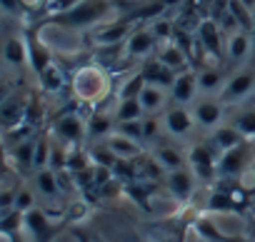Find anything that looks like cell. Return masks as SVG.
<instances>
[{"instance_id": "obj_1", "label": "cell", "mask_w": 255, "mask_h": 242, "mask_svg": "<svg viewBox=\"0 0 255 242\" xmlns=\"http://www.w3.org/2000/svg\"><path fill=\"white\" fill-rule=\"evenodd\" d=\"M113 85H110V75L103 65H83L75 70L73 75V95L85 102V105H100L108 95H110Z\"/></svg>"}, {"instance_id": "obj_2", "label": "cell", "mask_w": 255, "mask_h": 242, "mask_svg": "<svg viewBox=\"0 0 255 242\" xmlns=\"http://www.w3.org/2000/svg\"><path fill=\"white\" fill-rule=\"evenodd\" d=\"M108 13H110V0H80V3L75 8H70L68 13L50 15L45 23L68 25V28H88V25L100 23Z\"/></svg>"}, {"instance_id": "obj_3", "label": "cell", "mask_w": 255, "mask_h": 242, "mask_svg": "<svg viewBox=\"0 0 255 242\" xmlns=\"http://www.w3.org/2000/svg\"><path fill=\"white\" fill-rule=\"evenodd\" d=\"M253 158H255V145L250 140L240 143L238 148H233V150H228V153L220 155L218 177H240L253 165Z\"/></svg>"}, {"instance_id": "obj_4", "label": "cell", "mask_w": 255, "mask_h": 242, "mask_svg": "<svg viewBox=\"0 0 255 242\" xmlns=\"http://www.w3.org/2000/svg\"><path fill=\"white\" fill-rule=\"evenodd\" d=\"M218 162H220V153L213 145H193L188 150V167L203 182H210L218 177Z\"/></svg>"}, {"instance_id": "obj_5", "label": "cell", "mask_w": 255, "mask_h": 242, "mask_svg": "<svg viewBox=\"0 0 255 242\" xmlns=\"http://www.w3.org/2000/svg\"><path fill=\"white\" fill-rule=\"evenodd\" d=\"M253 90H255V70L245 68V70L233 73V75L225 80V85H223V90H220V100H223L225 105H233V102L245 100Z\"/></svg>"}, {"instance_id": "obj_6", "label": "cell", "mask_w": 255, "mask_h": 242, "mask_svg": "<svg viewBox=\"0 0 255 242\" xmlns=\"http://www.w3.org/2000/svg\"><path fill=\"white\" fill-rule=\"evenodd\" d=\"M133 20L125 18V20H113V23H103L95 28L93 33V43L98 48H118L120 43H125L133 33Z\"/></svg>"}, {"instance_id": "obj_7", "label": "cell", "mask_w": 255, "mask_h": 242, "mask_svg": "<svg viewBox=\"0 0 255 242\" xmlns=\"http://www.w3.org/2000/svg\"><path fill=\"white\" fill-rule=\"evenodd\" d=\"M195 117H193V110H188V105H173L165 110L163 115V128L173 135V138H188L195 128Z\"/></svg>"}, {"instance_id": "obj_8", "label": "cell", "mask_w": 255, "mask_h": 242, "mask_svg": "<svg viewBox=\"0 0 255 242\" xmlns=\"http://www.w3.org/2000/svg\"><path fill=\"white\" fill-rule=\"evenodd\" d=\"M53 135L58 140H63L65 145H73L75 148L88 135V125L83 123L75 112H65V115H60L55 123H53Z\"/></svg>"}, {"instance_id": "obj_9", "label": "cell", "mask_w": 255, "mask_h": 242, "mask_svg": "<svg viewBox=\"0 0 255 242\" xmlns=\"http://www.w3.org/2000/svg\"><path fill=\"white\" fill-rule=\"evenodd\" d=\"M195 182H198V177H195V172H193L190 167H180V170L165 172V187H168V192H170L178 202H188V200L193 197Z\"/></svg>"}, {"instance_id": "obj_10", "label": "cell", "mask_w": 255, "mask_h": 242, "mask_svg": "<svg viewBox=\"0 0 255 242\" xmlns=\"http://www.w3.org/2000/svg\"><path fill=\"white\" fill-rule=\"evenodd\" d=\"M223 107H225V102L220 97L205 95V97H200V100L193 102V117H195L198 125L215 130L220 125V120H223Z\"/></svg>"}, {"instance_id": "obj_11", "label": "cell", "mask_w": 255, "mask_h": 242, "mask_svg": "<svg viewBox=\"0 0 255 242\" xmlns=\"http://www.w3.org/2000/svg\"><path fill=\"white\" fill-rule=\"evenodd\" d=\"M155 48H158V38L153 35L150 28H135L130 38L125 40V55L133 60H148Z\"/></svg>"}, {"instance_id": "obj_12", "label": "cell", "mask_w": 255, "mask_h": 242, "mask_svg": "<svg viewBox=\"0 0 255 242\" xmlns=\"http://www.w3.org/2000/svg\"><path fill=\"white\" fill-rule=\"evenodd\" d=\"M200 92V82H198V73L195 70H183L178 73L173 87H170V100L175 105H190L198 100Z\"/></svg>"}, {"instance_id": "obj_13", "label": "cell", "mask_w": 255, "mask_h": 242, "mask_svg": "<svg viewBox=\"0 0 255 242\" xmlns=\"http://www.w3.org/2000/svg\"><path fill=\"white\" fill-rule=\"evenodd\" d=\"M25 227L30 230V235L35 237V242H50L60 232V225H55L50 220V215L45 210H38V207H33L30 212H25Z\"/></svg>"}, {"instance_id": "obj_14", "label": "cell", "mask_w": 255, "mask_h": 242, "mask_svg": "<svg viewBox=\"0 0 255 242\" xmlns=\"http://www.w3.org/2000/svg\"><path fill=\"white\" fill-rule=\"evenodd\" d=\"M198 45L208 55L220 58V50H223V28L218 25V20L205 18V20L198 23Z\"/></svg>"}, {"instance_id": "obj_15", "label": "cell", "mask_w": 255, "mask_h": 242, "mask_svg": "<svg viewBox=\"0 0 255 242\" xmlns=\"http://www.w3.org/2000/svg\"><path fill=\"white\" fill-rule=\"evenodd\" d=\"M25 40H28V65L40 75L45 68L53 65V53H50L48 45L38 38V33H25Z\"/></svg>"}, {"instance_id": "obj_16", "label": "cell", "mask_w": 255, "mask_h": 242, "mask_svg": "<svg viewBox=\"0 0 255 242\" xmlns=\"http://www.w3.org/2000/svg\"><path fill=\"white\" fill-rule=\"evenodd\" d=\"M143 78H145V82H150V85H160V87H173V82H175V78H178V73L175 70H170L160 58H150V60H145V65H143Z\"/></svg>"}, {"instance_id": "obj_17", "label": "cell", "mask_w": 255, "mask_h": 242, "mask_svg": "<svg viewBox=\"0 0 255 242\" xmlns=\"http://www.w3.org/2000/svg\"><path fill=\"white\" fill-rule=\"evenodd\" d=\"M108 148L118 155V160H138L143 158V143L128 138V135H120V133H113L105 138Z\"/></svg>"}, {"instance_id": "obj_18", "label": "cell", "mask_w": 255, "mask_h": 242, "mask_svg": "<svg viewBox=\"0 0 255 242\" xmlns=\"http://www.w3.org/2000/svg\"><path fill=\"white\" fill-rule=\"evenodd\" d=\"M0 115H3L5 130H10V128H15V125H20V123L28 120V105H25V100L20 95H8L3 100V107H0Z\"/></svg>"}, {"instance_id": "obj_19", "label": "cell", "mask_w": 255, "mask_h": 242, "mask_svg": "<svg viewBox=\"0 0 255 242\" xmlns=\"http://www.w3.org/2000/svg\"><path fill=\"white\" fill-rule=\"evenodd\" d=\"M248 138L230 123V125H218L215 130H213V135H210V145L223 155V153H228V150H233V148H238L240 143H245Z\"/></svg>"}, {"instance_id": "obj_20", "label": "cell", "mask_w": 255, "mask_h": 242, "mask_svg": "<svg viewBox=\"0 0 255 242\" xmlns=\"http://www.w3.org/2000/svg\"><path fill=\"white\" fill-rule=\"evenodd\" d=\"M168 97H170V90L168 87H160V85L145 82V87L140 90V105H143L145 115H155V112L165 110Z\"/></svg>"}, {"instance_id": "obj_21", "label": "cell", "mask_w": 255, "mask_h": 242, "mask_svg": "<svg viewBox=\"0 0 255 242\" xmlns=\"http://www.w3.org/2000/svg\"><path fill=\"white\" fill-rule=\"evenodd\" d=\"M158 58L175 73L190 70V60H188V50L180 48V43H163V48H158Z\"/></svg>"}, {"instance_id": "obj_22", "label": "cell", "mask_w": 255, "mask_h": 242, "mask_svg": "<svg viewBox=\"0 0 255 242\" xmlns=\"http://www.w3.org/2000/svg\"><path fill=\"white\" fill-rule=\"evenodd\" d=\"M153 158L163 165L165 172H170V170H180V167H188V153H183V150L175 148V145H158L155 153H153Z\"/></svg>"}, {"instance_id": "obj_23", "label": "cell", "mask_w": 255, "mask_h": 242, "mask_svg": "<svg viewBox=\"0 0 255 242\" xmlns=\"http://www.w3.org/2000/svg\"><path fill=\"white\" fill-rule=\"evenodd\" d=\"M115 125H118L115 115H108V112L95 110V112L90 115V120H88V138H93V140H105L108 135L115 133Z\"/></svg>"}, {"instance_id": "obj_24", "label": "cell", "mask_w": 255, "mask_h": 242, "mask_svg": "<svg viewBox=\"0 0 255 242\" xmlns=\"http://www.w3.org/2000/svg\"><path fill=\"white\" fill-rule=\"evenodd\" d=\"M225 50H228V58L230 63H243L250 50H253V35L245 33V30H238V33H230L228 43H225Z\"/></svg>"}, {"instance_id": "obj_25", "label": "cell", "mask_w": 255, "mask_h": 242, "mask_svg": "<svg viewBox=\"0 0 255 242\" xmlns=\"http://www.w3.org/2000/svg\"><path fill=\"white\" fill-rule=\"evenodd\" d=\"M3 55H5V63L13 65V68L28 65V40H25V33L23 35H10L5 40Z\"/></svg>"}, {"instance_id": "obj_26", "label": "cell", "mask_w": 255, "mask_h": 242, "mask_svg": "<svg viewBox=\"0 0 255 242\" xmlns=\"http://www.w3.org/2000/svg\"><path fill=\"white\" fill-rule=\"evenodd\" d=\"M113 115L118 123H130V120H143L145 110L140 105V97H123V100H118V107Z\"/></svg>"}, {"instance_id": "obj_27", "label": "cell", "mask_w": 255, "mask_h": 242, "mask_svg": "<svg viewBox=\"0 0 255 242\" xmlns=\"http://www.w3.org/2000/svg\"><path fill=\"white\" fill-rule=\"evenodd\" d=\"M35 143H38V138H30V140H23L10 148V158L18 165V170L35 167Z\"/></svg>"}, {"instance_id": "obj_28", "label": "cell", "mask_w": 255, "mask_h": 242, "mask_svg": "<svg viewBox=\"0 0 255 242\" xmlns=\"http://www.w3.org/2000/svg\"><path fill=\"white\" fill-rule=\"evenodd\" d=\"M35 187L43 197L48 200H55L60 195V182H58V172L50 170V167H43V170H35Z\"/></svg>"}, {"instance_id": "obj_29", "label": "cell", "mask_w": 255, "mask_h": 242, "mask_svg": "<svg viewBox=\"0 0 255 242\" xmlns=\"http://www.w3.org/2000/svg\"><path fill=\"white\" fill-rule=\"evenodd\" d=\"M198 82H200V92H215V90H223V85H225L220 68H200Z\"/></svg>"}, {"instance_id": "obj_30", "label": "cell", "mask_w": 255, "mask_h": 242, "mask_svg": "<svg viewBox=\"0 0 255 242\" xmlns=\"http://www.w3.org/2000/svg\"><path fill=\"white\" fill-rule=\"evenodd\" d=\"M88 153H90L93 165H98V167H110V170H113V167L118 165V155L108 148V143H105V140H103V143H95Z\"/></svg>"}, {"instance_id": "obj_31", "label": "cell", "mask_w": 255, "mask_h": 242, "mask_svg": "<svg viewBox=\"0 0 255 242\" xmlns=\"http://www.w3.org/2000/svg\"><path fill=\"white\" fill-rule=\"evenodd\" d=\"M230 15L235 18V23H238L240 30L250 33L255 28V18L250 15V8L243 3V0H230Z\"/></svg>"}, {"instance_id": "obj_32", "label": "cell", "mask_w": 255, "mask_h": 242, "mask_svg": "<svg viewBox=\"0 0 255 242\" xmlns=\"http://www.w3.org/2000/svg\"><path fill=\"white\" fill-rule=\"evenodd\" d=\"M208 210H213V212H230V210H235L233 207V197H230V190L228 187H215L213 192H210V200H208Z\"/></svg>"}, {"instance_id": "obj_33", "label": "cell", "mask_w": 255, "mask_h": 242, "mask_svg": "<svg viewBox=\"0 0 255 242\" xmlns=\"http://www.w3.org/2000/svg\"><path fill=\"white\" fill-rule=\"evenodd\" d=\"M40 85H43V90H48V92H55V90H60L63 87V70L53 63L50 68H45L40 75Z\"/></svg>"}, {"instance_id": "obj_34", "label": "cell", "mask_w": 255, "mask_h": 242, "mask_svg": "<svg viewBox=\"0 0 255 242\" xmlns=\"http://www.w3.org/2000/svg\"><path fill=\"white\" fill-rule=\"evenodd\" d=\"M233 125H235L248 140H253V138H255V110H243V112H238L235 120H233Z\"/></svg>"}, {"instance_id": "obj_35", "label": "cell", "mask_w": 255, "mask_h": 242, "mask_svg": "<svg viewBox=\"0 0 255 242\" xmlns=\"http://www.w3.org/2000/svg\"><path fill=\"white\" fill-rule=\"evenodd\" d=\"M143 120H145V117H143ZM143 120H130V123H118V125H115V133L128 135V138H133V140L143 143V140H145V123H143Z\"/></svg>"}, {"instance_id": "obj_36", "label": "cell", "mask_w": 255, "mask_h": 242, "mask_svg": "<svg viewBox=\"0 0 255 242\" xmlns=\"http://www.w3.org/2000/svg\"><path fill=\"white\" fill-rule=\"evenodd\" d=\"M143 87H145V78H143V73H135L130 80L120 87L118 100H123V97H140V90H143Z\"/></svg>"}, {"instance_id": "obj_37", "label": "cell", "mask_w": 255, "mask_h": 242, "mask_svg": "<svg viewBox=\"0 0 255 242\" xmlns=\"http://www.w3.org/2000/svg\"><path fill=\"white\" fill-rule=\"evenodd\" d=\"M15 207H18L20 212H30V210L35 207V195H33V190H30V187H20V190H18Z\"/></svg>"}, {"instance_id": "obj_38", "label": "cell", "mask_w": 255, "mask_h": 242, "mask_svg": "<svg viewBox=\"0 0 255 242\" xmlns=\"http://www.w3.org/2000/svg\"><path fill=\"white\" fill-rule=\"evenodd\" d=\"M153 35L158 38V43L163 40V43H170V38H173V25L168 23V20H155L153 23Z\"/></svg>"}, {"instance_id": "obj_39", "label": "cell", "mask_w": 255, "mask_h": 242, "mask_svg": "<svg viewBox=\"0 0 255 242\" xmlns=\"http://www.w3.org/2000/svg\"><path fill=\"white\" fill-rule=\"evenodd\" d=\"M80 3V0H50V3L45 5V10L50 15H60V13H68L70 8H75Z\"/></svg>"}, {"instance_id": "obj_40", "label": "cell", "mask_w": 255, "mask_h": 242, "mask_svg": "<svg viewBox=\"0 0 255 242\" xmlns=\"http://www.w3.org/2000/svg\"><path fill=\"white\" fill-rule=\"evenodd\" d=\"M0 5H3V10L10 13V15H23V13H25V8H23L20 0H0Z\"/></svg>"}, {"instance_id": "obj_41", "label": "cell", "mask_w": 255, "mask_h": 242, "mask_svg": "<svg viewBox=\"0 0 255 242\" xmlns=\"http://www.w3.org/2000/svg\"><path fill=\"white\" fill-rule=\"evenodd\" d=\"M20 3H23V8H25V13H28V10H38V8L48 5V0H20Z\"/></svg>"}, {"instance_id": "obj_42", "label": "cell", "mask_w": 255, "mask_h": 242, "mask_svg": "<svg viewBox=\"0 0 255 242\" xmlns=\"http://www.w3.org/2000/svg\"><path fill=\"white\" fill-rule=\"evenodd\" d=\"M250 212H253V217H255V197L250 200Z\"/></svg>"}, {"instance_id": "obj_43", "label": "cell", "mask_w": 255, "mask_h": 242, "mask_svg": "<svg viewBox=\"0 0 255 242\" xmlns=\"http://www.w3.org/2000/svg\"><path fill=\"white\" fill-rule=\"evenodd\" d=\"M200 242H210V240H205V237H200Z\"/></svg>"}, {"instance_id": "obj_44", "label": "cell", "mask_w": 255, "mask_h": 242, "mask_svg": "<svg viewBox=\"0 0 255 242\" xmlns=\"http://www.w3.org/2000/svg\"><path fill=\"white\" fill-rule=\"evenodd\" d=\"M48 3H50V0H48Z\"/></svg>"}]
</instances>
